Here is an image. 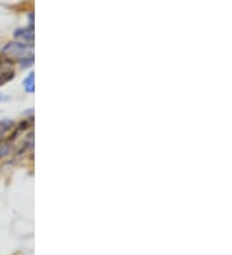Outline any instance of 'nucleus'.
<instances>
[{
	"instance_id": "1",
	"label": "nucleus",
	"mask_w": 232,
	"mask_h": 255,
	"mask_svg": "<svg viewBox=\"0 0 232 255\" xmlns=\"http://www.w3.org/2000/svg\"><path fill=\"white\" fill-rule=\"evenodd\" d=\"M13 78H14V70H13V61L10 59L0 66V87L9 83Z\"/></svg>"
},
{
	"instance_id": "2",
	"label": "nucleus",
	"mask_w": 232,
	"mask_h": 255,
	"mask_svg": "<svg viewBox=\"0 0 232 255\" xmlns=\"http://www.w3.org/2000/svg\"><path fill=\"white\" fill-rule=\"evenodd\" d=\"M14 37L21 43L30 44L31 45V43L34 41V28H32V26L17 28L14 31Z\"/></svg>"
},
{
	"instance_id": "3",
	"label": "nucleus",
	"mask_w": 232,
	"mask_h": 255,
	"mask_svg": "<svg viewBox=\"0 0 232 255\" xmlns=\"http://www.w3.org/2000/svg\"><path fill=\"white\" fill-rule=\"evenodd\" d=\"M23 88H25V91L27 92V93H34L35 91V74L34 72H30V74L27 75L25 78V80H23Z\"/></svg>"
},
{
	"instance_id": "4",
	"label": "nucleus",
	"mask_w": 232,
	"mask_h": 255,
	"mask_svg": "<svg viewBox=\"0 0 232 255\" xmlns=\"http://www.w3.org/2000/svg\"><path fill=\"white\" fill-rule=\"evenodd\" d=\"M3 101H5V98H4V96H0V102H3Z\"/></svg>"
}]
</instances>
